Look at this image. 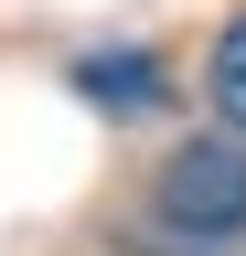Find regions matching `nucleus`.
Returning a JSON list of instances; mask_svg holds the SVG:
<instances>
[{
    "mask_svg": "<svg viewBox=\"0 0 246 256\" xmlns=\"http://www.w3.org/2000/svg\"><path fill=\"white\" fill-rule=\"evenodd\" d=\"M139 256H235L246 246V150L235 139H182L150 182V224L129 235Z\"/></svg>",
    "mask_w": 246,
    "mask_h": 256,
    "instance_id": "f257e3e1",
    "label": "nucleus"
},
{
    "mask_svg": "<svg viewBox=\"0 0 246 256\" xmlns=\"http://www.w3.org/2000/svg\"><path fill=\"white\" fill-rule=\"evenodd\" d=\"M203 96H214V118L246 128V11L214 32V54H203Z\"/></svg>",
    "mask_w": 246,
    "mask_h": 256,
    "instance_id": "7ed1b4c3",
    "label": "nucleus"
},
{
    "mask_svg": "<svg viewBox=\"0 0 246 256\" xmlns=\"http://www.w3.org/2000/svg\"><path fill=\"white\" fill-rule=\"evenodd\" d=\"M75 86L97 96L107 118H150V107L171 96V75H161V54H86V64H75Z\"/></svg>",
    "mask_w": 246,
    "mask_h": 256,
    "instance_id": "f03ea898",
    "label": "nucleus"
}]
</instances>
